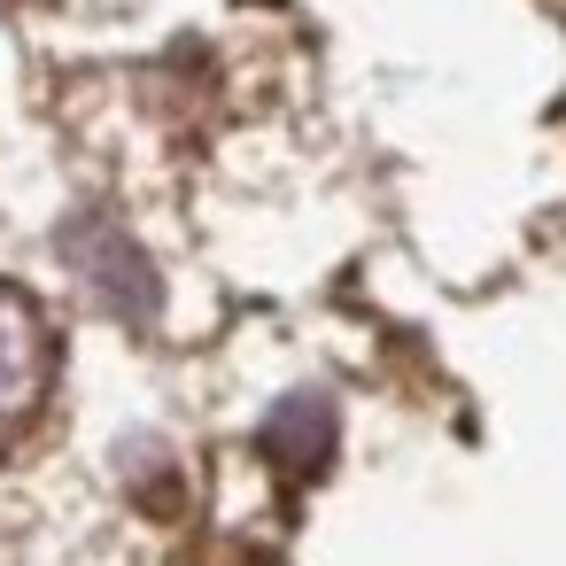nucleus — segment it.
<instances>
[{
    "mask_svg": "<svg viewBox=\"0 0 566 566\" xmlns=\"http://www.w3.org/2000/svg\"><path fill=\"white\" fill-rule=\"evenodd\" d=\"M48 388H55V318L17 280H0V450L40 419Z\"/></svg>",
    "mask_w": 566,
    "mask_h": 566,
    "instance_id": "1",
    "label": "nucleus"
}]
</instances>
